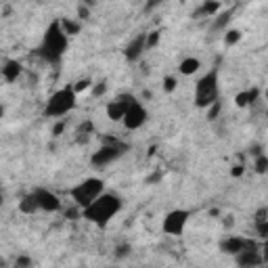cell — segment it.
<instances>
[{
	"mask_svg": "<svg viewBox=\"0 0 268 268\" xmlns=\"http://www.w3.org/2000/svg\"><path fill=\"white\" fill-rule=\"evenodd\" d=\"M199 67H201L199 59H195V57H187L183 63H180V74H185V76H193Z\"/></svg>",
	"mask_w": 268,
	"mask_h": 268,
	"instance_id": "e0dca14e",
	"label": "cell"
},
{
	"mask_svg": "<svg viewBox=\"0 0 268 268\" xmlns=\"http://www.w3.org/2000/svg\"><path fill=\"white\" fill-rule=\"evenodd\" d=\"M256 170L260 172V174L268 172V157H266V155H258V160H256Z\"/></svg>",
	"mask_w": 268,
	"mask_h": 268,
	"instance_id": "7402d4cb",
	"label": "cell"
},
{
	"mask_svg": "<svg viewBox=\"0 0 268 268\" xmlns=\"http://www.w3.org/2000/svg\"><path fill=\"white\" fill-rule=\"evenodd\" d=\"M120 210H122V199H120V197H115L111 193H103V195H99L90 206H86L82 214H84L86 220H90V222H94V224L107 226L109 222H111V218Z\"/></svg>",
	"mask_w": 268,
	"mask_h": 268,
	"instance_id": "6da1fadb",
	"label": "cell"
},
{
	"mask_svg": "<svg viewBox=\"0 0 268 268\" xmlns=\"http://www.w3.org/2000/svg\"><path fill=\"white\" fill-rule=\"evenodd\" d=\"M218 11H220V0H208L197 15H216Z\"/></svg>",
	"mask_w": 268,
	"mask_h": 268,
	"instance_id": "ac0fdd59",
	"label": "cell"
},
{
	"mask_svg": "<svg viewBox=\"0 0 268 268\" xmlns=\"http://www.w3.org/2000/svg\"><path fill=\"white\" fill-rule=\"evenodd\" d=\"M63 126H65V124H63V122H59L57 126H54V130H53V134H54V136H59V134L63 132Z\"/></svg>",
	"mask_w": 268,
	"mask_h": 268,
	"instance_id": "4316f807",
	"label": "cell"
},
{
	"mask_svg": "<svg viewBox=\"0 0 268 268\" xmlns=\"http://www.w3.org/2000/svg\"><path fill=\"white\" fill-rule=\"evenodd\" d=\"M122 122L128 130H138L140 126H145V122H147V109L134 101V103L128 107V111H126Z\"/></svg>",
	"mask_w": 268,
	"mask_h": 268,
	"instance_id": "ba28073f",
	"label": "cell"
},
{
	"mask_svg": "<svg viewBox=\"0 0 268 268\" xmlns=\"http://www.w3.org/2000/svg\"><path fill=\"white\" fill-rule=\"evenodd\" d=\"M256 233L262 239H268V218L266 220H258V222H256Z\"/></svg>",
	"mask_w": 268,
	"mask_h": 268,
	"instance_id": "44dd1931",
	"label": "cell"
},
{
	"mask_svg": "<svg viewBox=\"0 0 268 268\" xmlns=\"http://www.w3.org/2000/svg\"><path fill=\"white\" fill-rule=\"evenodd\" d=\"M239 40H241V31H239V29H228V31H226V36H224V42H226L228 46L237 44Z\"/></svg>",
	"mask_w": 268,
	"mask_h": 268,
	"instance_id": "ffe728a7",
	"label": "cell"
},
{
	"mask_svg": "<svg viewBox=\"0 0 268 268\" xmlns=\"http://www.w3.org/2000/svg\"><path fill=\"white\" fill-rule=\"evenodd\" d=\"M157 42H160V31H151V34L147 36V49H153Z\"/></svg>",
	"mask_w": 268,
	"mask_h": 268,
	"instance_id": "d4e9b609",
	"label": "cell"
},
{
	"mask_svg": "<svg viewBox=\"0 0 268 268\" xmlns=\"http://www.w3.org/2000/svg\"><path fill=\"white\" fill-rule=\"evenodd\" d=\"M187 222H188V212L187 210H172L170 214L163 218V233L178 237V235L185 231Z\"/></svg>",
	"mask_w": 268,
	"mask_h": 268,
	"instance_id": "52a82bcc",
	"label": "cell"
},
{
	"mask_svg": "<svg viewBox=\"0 0 268 268\" xmlns=\"http://www.w3.org/2000/svg\"><path fill=\"white\" fill-rule=\"evenodd\" d=\"M17 266H29V260L27 258H19L17 260Z\"/></svg>",
	"mask_w": 268,
	"mask_h": 268,
	"instance_id": "4dcf8cb0",
	"label": "cell"
},
{
	"mask_svg": "<svg viewBox=\"0 0 268 268\" xmlns=\"http://www.w3.org/2000/svg\"><path fill=\"white\" fill-rule=\"evenodd\" d=\"M258 88H251V90H245V92H239L237 94V99H235V103H237L239 107H247L251 103H256V99H258Z\"/></svg>",
	"mask_w": 268,
	"mask_h": 268,
	"instance_id": "2e32d148",
	"label": "cell"
},
{
	"mask_svg": "<svg viewBox=\"0 0 268 268\" xmlns=\"http://www.w3.org/2000/svg\"><path fill=\"white\" fill-rule=\"evenodd\" d=\"M163 90L165 92H174L176 90V78H165V80H163Z\"/></svg>",
	"mask_w": 268,
	"mask_h": 268,
	"instance_id": "cb8c5ba5",
	"label": "cell"
},
{
	"mask_svg": "<svg viewBox=\"0 0 268 268\" xmlns=\"http://www.w3.org/2000/svg\"><path fill=\"white\" fill-rule=\"evenodd\" d=\"M161 2H163V0H149L147 6H149V9H151V6H157V4H161Z\"/></svg>",
	"mask_w": 268,
	"mask_h": 268,
	"instance_id": "1f68e13d",
	"label": "cell"
},
{
	"mask_svg": "<svg viewBox=\"0 0 268 268\" xmlns=\"http://www.w3.org/2000/svg\"><path fill=\"white\" fill-rule=\"evenodd\" d=\"M126 151H128V145L120 143L117 138H107L103 145H101L99 151H94L92 155V165H97V168H103V165H109L111 161H115L117 157H122Z\"/></svg>",
	"mask_w": 268,
	"mask_h": 268,
	"instance_id": "8992f818",
	"label": "cell"
},
{
	"mask_svg": "<svg viewBox=\"0 0 268 268\" xmlns=\"http://www.w3.org/2000/svg\"><path fill=\"white\" fill-rule=\"evenodd\" d=\"M220 97V88H218V72L212 69L206 76L201 78L195 86V105L201 109L212 107Z\"/></svg>",
	"mask_w": 268,
	"mask_h": 268,
	"instance_id": "3957f363",
	"label": "cell"
},
{
	"mask_svg": "<svg viewBox=\"0 0 268 268\" xmlns=\"http://www.w3.org/2000/svg\"><path fill=\"white\" fill-rule=\"evenodd\" d=\"M105 92V84H97V86H94V94H97V97H99V94H103Z\"/></svg>",
	"mask_w": 268,
	"mask_h": 268,
	"instance_id": "83f0119b",
	"label": "cell"
},
{
	"mask_svg": "<svg viewBox=\"0 0 268 268\" xmlns=\"http://www.w3.org/2000/svg\"><path fill=\"white\" fill-rule=\"evenodd\" d=\"M237 262L241 266H256L260 262H264V260H262V254L256 251V247H247V249H243L241 254H237Z\"/></svg>",
	"mask_w": 268,
	"mask_h": 268,
	"instance_id": "4fadbf2b",
	"label": "cell"
},
{
	"mask_svg": "<svg viewBox=\"0 0 268 268\" xmlns=\"http://www.w3.org/2000/svg\"><path fill=\"white\" fill-rule=\"evenodd\" d=\"M143 51H147V36H136L128 46H126L124 54L128 61H136L140 54H143Z\"/></svg>",
	"mask_w": 268,
	"mask_h": 268,
	"instance_id": "8fae6325",
	"label": "cell"
},
{
	"mask_svg": "<svg viewBox=\"0 0 268 268\" xmlns=\"http://www.w3.org/2000/svg\"><path fill=\"white\" fill-rule=\"evenodd\" d=\"M262 260H264V262H268V239L264 241V247H262Z\"/></svg>",
	"mask_w": 268,
	"mask_h": 268,
	"instance_id": "484cf974",
	"label": "cell"
},
{
	"mask_svg": "<svg viewBox=\"0 0 268 268\" xmlns=\"http://www.w3.org/2000/svg\"><path fill=\"white\" fill-rule=\"evenodd\" d=\"M90 86H92L90 78H82V80H78V82L74 84V90H76V92H82V90H88Z\"/></svg>",
	"mask_w": 268,
	"mask_h": 268,
	"instance_id": "603a6c76",
	"label": "cell"
},
{
	"mask_svg": "<svg viewBox=\"0 0 268 268\" xmlns=\"http://www.w3.org/2000/svg\"><path fill=\"white\" fill-rule=\"evenodd\" d=\"M134 103V99L132 97H120V99H115V101H111V103L107 105V117L109 120H113V122H117V120H124V115H126V111H128V107Z\"/></svg>",
	"mask_w": 268,
	"mask_h": 268,
	"instance_id": "30bf717a",
	"label": "cell"
},
{
	"mask_svg": "<svg viewBox=\"0 0 268 268\" xmlns=\"http://www.w3.org/2000/svg\"><path fill=\"white\" fill-rule=\"evenodd\" d=\"M105 193V183L101 178H86L82 180L80 185H76L72 188V199L80 206L82 210L86 206H90V203L97 199L99 195H103Z\"/></svg>",
	"mask_w": 268,
	"mask_h": 268,
	"instance_id": "5b68a950",
	"label": "cell"
},
{
	"mask_svg": "<svg viewBox=\"0 0 268 268\" xmlns=\"http://www.w3.org/2000/svg\"><path fill=\"white\" fill-rule=\"evenodd\" d=\"M78 15H80V19H86V17H88V9L80 6V9H78Z\"/></svg>",
	"mask_w": 268,
	"mask_h": 268,
	"instance_id": "f546056e",
	"label": "cell"
},
{
	"mask_svg": "<svg viewBox=\"0 0 268 268\" xmlns=\"http://www.w3.org/2000/svg\"><path fill=\"white\" fill-rule=\"evenodd\" d=\"M21 76V63L19 61H6L4 63V67H2V78L6 82H17V78Z\"/></svg>",
	"mask_w": 268,
	"mask_h": 268,
	"instance_id": "5bb4252c",
	"label": "cell"
},
{
	"mask_svg": "<svg viewBox=\"0 0 268 268\" xmlns=\"http://www.w3.org/2000/svg\"><path fill=\"white\" fill-rule=\"evenodd\" d=\"M231 174H233V176H241V174H243V165H235Z\"/></svg>",
	"mask_w": 268,
	"mask_h": 268,
	"instance_id": "f1b7e54d",
	"label": "cell"
},
{
	"mask_svg": "<svg viewBox=\"0 0 268 268\" xmlns=\"http://www.w3.org/2000/svg\"><path fill=\"white\" fill-rule=\"evenodd\" d=\"M86 2H88V4H92V2H94V0H86Z\"/></svg>",
	"mask_w": 268,
	"mask_h": 268,
	"instance_id": "d6a6232c",
	"label": "cell"
},
{
	"mask_svg": "<svg viewBox=\"0 0 268 268\" xmlns=\"http://www.w3.org/2000/svg\"><path fill=\"white\" fill-rule=\"evenodd\" d=\"M76 97H78V92L74 90V86L57 90L54 94H51L49 101H46L44 115L46 117H61V115L69 113L76 107Z\"/></svg>",
	"mask_w": 268,
	"mask_h": 268,
	"instance_id": "277c9868",
	"label": "cell"
},
{
	"mask_svg": "<svg viewBox=\"0 0 268 268\" xmlns=\"http://www.w3.org/2000/svg\"><path fill=\"white\" fill-rule=\"evenodd\" d=\"M67 51V34L63 29L61 21H53L44 31L42 38V46H40V54L49 61V63H57Z\"/></svg>",
	"mask_w": 268,
	"mask_h": 268,
	"instance_id": "7a4b0ae2",
	"label": "cell"
},
{
	"mask_svg": "<svg viewBox=\"0 0 268 268\" xmlns=\"http://www.w3.org/2000/svg\"><path fill=\"white\" fill-rule=\"evenodd\" d=\"M40 210V206H38V199L34 193L26 195L23 199L19 201V212H23V214H34V212Z\"/></svg>",
	"mask_w": 268,
	"mask_h": 268,
	"instance_id": "9a60e30c",
	"label": "cell"
},
{
	"mask_svg": "<svg viewBox=\"0 0 268 268\" xmlns=\"http://www.w3.org/2000/svg\"><path fill=\"white\" fill-rule=\"evenodd\" d=\"M61 26H63V29H65V34H67V36H74V34H78V31H80V23H76V21L63 19V21H61Z\"/></svg>",
	"mask_w": 268,
	"mask_h": 268,
	"instance_id": "d6986e66",
	"label": "cell"
},
{
	"mask_svg": "<svg viewBox=\"0 0 268 268\" xmlns=\"http://www.w3.org/2000/svg\"><path fill=\"white\" fill-rule=\"evenodd\" d=\"M34 195H36L38 206H40L42 212H57V210H61V199L54 193H51L49 188H36Z\"/></svg>",
	"mask_w": 268,
	"mask_h": 268,
	"instance_id": "9c48e42d",
	"label": "cell"
},
{
	"mask_svg": "<svg viewBox=\"0 0 268 268\" xmlns=\"http://www.w3.org/2000/svg\"><path fill=\"white\" fill-rule=\"evenodd\" d=\"M222 251L224 254H233V256H237L241 254L243 249H247V247H254V243H249L245 239H239V237H228L226 241H222Z\"/></svg>",
	"mask_w": 268,
	"mask_h": 268,
	"instance_id": "7c38bea8",
	"label": "cell"
}]
</instances>
